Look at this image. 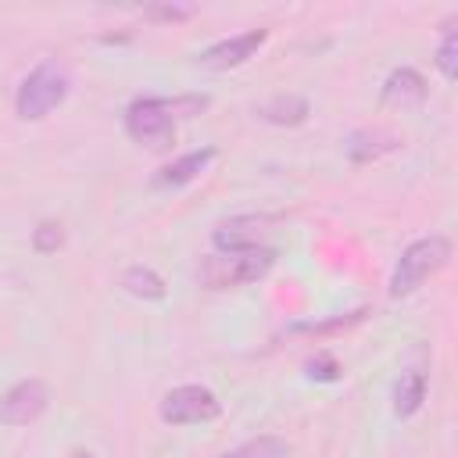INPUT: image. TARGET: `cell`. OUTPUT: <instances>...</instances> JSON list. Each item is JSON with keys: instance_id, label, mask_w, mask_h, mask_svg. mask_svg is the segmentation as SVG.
Instances as JSON below:
<instances>
[{"instance_id": "obj_1", "label": "cell", "mask_w": 458, "mask_h": 458, "mask_svg": "<svg viewBox=\"0 0 458 458\" xmlns=\"http://www.w3.org/2000/svg\"><path fill=\"white\" fill-rule=\"evenodd\" d=\"M447 261H451V240L440 236V233H429V236L408 243L404 254H401L397 265H394L390 297H408V293H415V290H419L429 276H437Z\"/></svg>"}, {"instance_id": "obj_2", "label": "cell", "mask_w": 458, "mask_h": 458, "mask_svg": "<svg viewBox=\"0 0 458 458\" xmlns=\"http://www.w3.org/2000/svg\"><path fill=\"white\" fill-rule=\"evenodd\" d=\"M276 265V250L272 247H250V250H218L211 258H204L200 265V283L211 290H225V286H247L268 276V268Z\"/></svg>"}, {"instance_id": "obj_3", "label": "cell", "mask_w": 458, "mask_h": 458, "mask_svg": "<svg viewBox=\"0 0 458 458\" xmlns=\"http://www.w3.org/2000/svg\"><path fill=\"white\" fill-rule=\"evenodd\" d=\"M68 97V72L57 64V61H43L36 64L25 82L18 86V97H14V111L21 122H39L47 118L61 100Z\"/></svg>"}, {"instance_id": "obj_4", "label": "cell", "mask_w": 458, "mask_h": 458, "mask_svg": "<svg viewBox=\"0 0 458 458\" xmlns=\"http://www.w3.org/2000/svg\"><path fill=\"white\" fill-rule=\"evenodd\" d=\"M125 132L136 143L150 147V150L172 147V140H175V111H172V104L161 100V97H140V100H132L125 107Z\"/></svg>"}, {"instance_id": "obj_5", "label": "cell", "mask_w": 458, "mask_h": 458, "mask_svg": "<svg viewBox=\"0 0 458 458\" xmlns=\"http://www.w3.org/2000/svg\"><path fill=\"white\" fill-rule=\"evenodd\" d=\"M161 419L168 426H200V422H211L218 419L222 404L218 397L208 390V386H197V383H186V386H172L165 397H161Z\"/></svg>"}, {"instance_id": "obj_6", "label": "cell", "mask_w": 458, "mask_h": 458, "mask_svg": "<svg viewBox=\"0 0 458 458\" xmlns=\"http://www.w3.org/2000/svg\"><path fill=\"white\" fill-rule=\"evenodd\" d=\"M50 404V386L43 379H18L0 397V422L4 426H29L36 422Z\"/></svg>"}, {"instance_id": "obj_7", "label": "cell", "mask_w": 458, "mask_h": 458, "mask_svg": "<svg viewBox=\"0 0 458 458\" xmlns=\"http://www.w3.org/2000/svg\"><path fill=\"white\" fill-rule=\"evenodd\" d=\"M265 39H268V32H265V29H250V32H243V36L218 39V43H211V47L197 57V64H200V68H211V72L240 68V64H247V61L258 54V47H261Z\"/></svg>"}, {"instance_id": "obj_8", "label": "cell", "mask_w": 458, "mask_h": 458, "mask_svg": "<svg viewBox=\"0 0 458 458\" xmlns=\"http://www.w3.org/2000/svg\"><path fill=\"white\" fill-rule=\"evenodd\" d=\"M276 218L272 215H236L229 222L215 225V247L218 250H250L261 247V236L268 233Z\"/></svg>"}, {"instance_id": "obj_9", "label": "cell", "mask_w": 458, "mask_h": 458, "mask_svg": "<svg viewBox=\"0 0 458 458\" xmlns=\"http://www.w3.org/2000/svg\"><path fill=\"white\" fill-rule=\"evenodd\" d=\"M426 100V79L415 72V68H397L390 72L386 86H383V104H394V107H415Z\"/></svg>"}, {"instance_id": "obj_10", "label": "cell", "mask_w": 458, "mask_h": 458, "mask_svg": "<svg viewBox=\"0 0 458 458\" xmlns=\"http://www.w3.org/2000/svg\"><path fill=\"white\" fill-rule=\"evenodd\" d=\"M215 161V147H204V150H190V154H182L179 161H172V165H165L157 175H154V186H186V182H193L208 165Z\"/></svg>"}, {"instance_id": "obj_11", "label": "cell", "mask_w": 458, "mask_h": 458, "mask_svg": "<svg viewBox=\"0 0 458 458\" xmlns=\"http://www.w3.org/2000/svg\"><path fill=\"white\" fill-rule=\"evenodd\" d=\"M258 114L265 122H272V125H301L308 118V100L297 97V93H279V97L265 100L258 107Z\"/></svg>"}, {"instance_id": "obj_12", "label": "cell", "mask_w": 458, "mask_h": 458, "mask_svg": "<svg viewBox=\"0 0 458 458\" xmlns=\"http://www.w3.org/2000/svg\"><path fill=\"white\" fill-rule=\"evenodd\" d=\"M422 397H426V376L422 372H401L397 386H394V415L408 419L422 408Z\"/></svg>"}, {"instance_id": "obj_13", "label": "cell", "mask_w": 458, "mask_h": 458, "mask_svg": "<svg viewBox=\"0 0 458 458\" xmlns=\"http://www.w3.org/2000/svg\"><path fill=\"white\" fill-rule=\"evenodd\" d=\"M394 147H397V140H394L390 132L361 129V132H354V136L347 140V157H351V161H369V157H379V154H386V150H394Z\"/></svg>"}, {"instance_id": "obj_14", "label": "cell", "mask_w": 458, "mask_h": 458, "mask_svg": "<svg viewBox=\"0 0 458 458\" xmlns=\"http://www.w3.org/2000/svg\"><path fill=\"white\" fill-rule=\"evenodd\" d=\"M122 286H125L132 297H143V301H161V297H165V279H161L154 268H143V265H132V268L122 276Z\"/></svg>"}, {"instance_id": "obj_15", "label": "cell", "mask_w": 458, "mask_h": 458, "mask_svg": "<svg viewBox=\"0 0 458 458\" xmlns=\"http://www.w3.org/2000/svg\"><path fill=\"white\" fill-rule=\"evenodd\" d=\"M286 454H290V444L283 437L265 433V437H254V440H247V444L218 454V458H286Z\"/></svg>"}, {"instance_id": "obj_16", "label": "cell", "mask_w": 458, "mask_h": 458, "mask_svg": "<svg viewBox=\"0 0 458 458\" xmlns=\"http://www.w3.org/2000/svg\"><path fill=\"white\" fill-rule=\"evenodd\" d=\"M437 68L444 72L447 82L458 79V32L451 25L444 29V39H440V50H437Z\"/></svg>"}, {"instance_id": "obj_17", "label": "cell", "mask_w": 458, "mask_h": 458, "mask_svg": "<svg viewBox=\"0 0 458 458\" xmlns=\"http://www.w3.org/2000/svg\"><path fill=\"white\" fill-rule=\"evenodd\" d=\"M61 243H64V229H61V222H39V225H36V233H32V247H36L39 254H54Z\"/></svg>"}, {"instance_id": "obj_18", "label": "cell", "mask_w": 458, "mask_h": 458, "mask_svg": "<svg viewBox=\"0 0 458 458\" xmlns=\"http://www.w3.org/2000/svg\"><path fill=\"white\" fill-rule=\"evenodd\" d=\"M147 14H150V18H165V21H182V18H190L193 11H190V7H150Z\"/></svg>"}, {"instance_id": "obj_19", "label": "cell", "mask_w": 458, "mask_h": 458, "mask_svg": "<svg viewBox=\"0 0 458 458\" xmlns=\"http://www.w3.org/2000/svg\"><path fill=\"white\" fill-rule=\"evenodd\" d=\"M68 458H93V454H89V451H72Z\"/></svg>"}]
</instances>
